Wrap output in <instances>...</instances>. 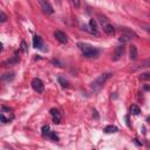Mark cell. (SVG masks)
Returning <instances> with one entry per match:
<instances>
[{
	"label": "cell",
	"mask_w": 150,
	"mask_h": 150,
	"mask_svg": "<svg viewBox=\"0 0 150 150\" xmlns=\"http://www.w3.org/2000/svg\"><path fill=\"white\" fill-rule=\"evenodd\" d=\"M111 76V73H103V74H101L100 76H97L93 82H91V84H90V87H91V89L93 90H100L103 86H104V83L107 82V80L109 79Z\"/></svg>",
	"instance_id": "6da1fadb"
},
{
	"label": "cell",
	"mask_w": 150,
	"mask_h": 150,
	"mask_svg": "<svg viewBox=\"0 0 150 150\" xmlns=\"http://www.w3.org/2000/svg\"><path fill=\"white\" fill-rule=\"evenodd\" d=\"M79 46L83 53V56L86 57H96L98 55V50L88 43H79Z\"/></svg>",
	"instance_id": "7a4b0ae2"
},
{
	"label": "cell",
	"mask_w": 150,
	"mask_h": 150,
	"mask_svg": "<svg viewBox=\"0 0 150 150\" xmlns=\"http://www.w3.org/2000/svg\"><path fill=\"white\" fill-rule=\"evenodd\" d=\"M32 88L36 91V93H42L45 90V86H43V82L39 79V77H34L32 80Z\"/></svg>",
	"instance_id": "3957f363"
},
{
	"label": "cell",
	"mask_w": 150,
	"mask_h": 150,
	"mask_svg": "<svg viewBox=\"0 0 150 150\" xmlns=\"http://www.w3.org/2000/svg\"><path fill=\"white\" fill-rule=\"evenodd\" d=\"M38 1H39L40 6H41V8L43 9L45 13H47V14H53L54 13L53 6L50 5V2L48 0H38Z\"/></svg>",
	"instance_id": "277c9868"
},
{
	"label": "cell",
	"mask_w": 150,
	"mask_h": 150,
	"mask_svg": "<svg viewBox=\"0 0 150 150\" xmlns=\"http://www.w3.org/2000/svg\"><path fill=\"white\" fill-rule=\"evenodd\" d=\"M54 36H55V39H56L59 42H61V43H67V41H68L67 35H66L62 30H55V32H54Z\"/></svg>",
	"instance_id": "5b68a950"
},
{
	"label": "cell",
	"mask_w": 150,
	"mask_h": 150,
	"mask_svg": "<svg viewBox=\"0 0 150 150\" xmlns=\"http://www.w3.org/2000/svg\"><path fill=\"white\" fill-rule=\"evenodd\" d=\"M120 32H121L123 35H127V36H129V38H134V39L137 38V34H136L132 29H130V28H128V27H121V28H120Z\"/></svg>",
	"instance_id": "8992f818"
},
{
	"label": "cell",
	"mask_w": 150,
	"mask_h": 150,
	"mask_svg": "<svg viewBox=\"0 0 150 150\" xmlns=\"http://www.w3.org/2000/svg\"><path fill=\"white\" fill-rule=\"evenodd\" d=\"M33 46H34V48H39V49L46 50V48H43L45 45H43V42H42V39H41L40 36H38V35H35V36L33 38Z\"/></svg>",
	"instance_id": "52a82bcc"
},
{
	"label": "cell",
	"mask_w": 150,
	"mask_h": 150,
	"mask_svg": "<svg viewBox=\"0 0 150 150\" xmlns=\"http://www.w3.org/2000/svg\"><path fill=\"white\" fill-rule=\"evenodd\" d=\"M50 115H52V117H53V121H54V123H60V121H61V112L56 109V108H52L50 109Z\"/></svg>",
	"instance_id": "ba28073f"
},
{
	"label": "cell",
	"mask_w": 150,
	"mask_h": 150,
	"mask_svg": "<svg viewBox=\"0 0 150 150\" xmlns=\"http://www.w3.org/2000/svg\"><path fill=\"white\" fill-rule=\"evenodd\" d=\"M123 52H124V45H120V46H117L116 49H115V54H114L112 60H114V61L120 60L121 56L123 55Z\"/></svg>",
	"instance_id": "9c48e42d"
},
{
	"label": "cell",
	"mask_w": 150,
	"mask_h": 150,
	"mask_svg": "<svg viewBox=\"0 0 150 150\" xmlns=\"http://www.w3.org/2000/svg\"><path fill=\"white\" fill-rule=\"evenodd\" d=\"M148 67H150V57H148L146 60H144V61L139 62L138 64H136L135 67H132V68H131V70H139V69L148 68Z\"/></svg>",
	"instance_id": "30bf717a"
},
{
	"label": "cell",
	"mask_w": 150,
	"mask_h": 150,
	"mask_svg": "<svg viewBox=\"0 0 150 150\" xmlns=\"http://www.w3.org/2000/svg\"><path fill=\"white\" fill-rule=\"evenodd\" d=\"M19 61H20V57H19V56H16V55H14L13 57H11V59H8V60L4 61V62H2V66H4V67H9V66L16 64Z\"/></svg>",
	"instance_id": "8fae6325"
},
{
	"label": "cell",
	"mask_w": 150,
	"mask_h": 150,
	"mask_svg": "<svg viewBox=\"0 0 150 150\" xmlns=\"http://www.w3.org/2000/svg\"><path fill=\"white\" fill-rule=\"evenodd\" d=\"M102 26H103V30H104L108 35H112V34L115 33V28H114V26L110 25L109 22H105V23L102 25Z\"/></svg>",
	"instance_id": "7c38bea8"
},
{
	"label": "cell",
	"mask_w": 150,
	"mask_h": 150,
	"mask_svg": "<svg viewBox=\"0 0 150 150\" xmlns=\"http://www.w3.org/2000/svg\"><path fill=\"white\" fill-rule=\"evenodd\" d=\"M129 57L130 60H136L137 59V47L135 45H131L130 46V49H129Z\"/></svg>",
	"instance_id": "4fadbf2b"
},
{
	"label": "cell",
	"mask_w": 150,
	"mask_h": 150,
	"mask_svg": "<svg viewBox=\"0 0 150 150\" xmlns=\"http://www.w3.org/2000/svg\"><path fill=\"white\" fill-rule=\"evenodd\" d=\"M89 26H90V33L97 35V34H98V33H97V25H96V21H95L94 19H91V20L89 21Z\"/></svg>",
	"instance_id": "5bb4252c"
},
{
	"label": "cell",
	"mask_w": 150,
	"mask_h": 150,
	"mask_svg": "<svg viewBox=\"0 0 150 150\" xmlns=\"http://www.w3.org/2000/svg\"><path fill=\"white\" fill-rule=\"evenodd\" d=\"M13 79H14V73H6V74H4V75L1 76V80L5 81V82H9V81H12Z\"/></svg>",
	"instance_id": "9a60e30c"
},
{
	"label": "cell",
	"mask_w": 150,
	"mask_h": 150,
	"mask_svg": "<svg viewBox=\"0 0 150 150\" xmlns=\"http://www.w3.org/2000/svg\"><path fill=\"white\" fill-rule=\"evenodd\" d=\"M118 131V128L116 125H107L104 128V132L107 134H112V132H117Z\"/></svg>",
	"instance_id": "2e32d148"
},
{
	"label": "cell",
	"mask_w": 150,
	"mask_h": 150,
	"mask_svg": "<svg viewBox=\"0 0 150 150\" xmlns=\"http://www.w3.org/2000/svg\"><path fill=\"white\" fill-rule=\"evenodd\" d=\"M41 131H42V136H43V137H47V138L49 137V135H50V132H52L49 125H43L42 129H41Z\"/></svg>",
	"instance_id": "e0dca14e"
},
{
	"label": "cell",
	"mask_w": 150,
	"mask_h": 150,
	"mask_svg": "<svg viewBox=\"0 0 150 150\" xmlns=\"http://www.w3.org/2000/svg\"><path fill=\"white\" fill-rule=\"evenodd\" d=\"M57 80H59V83H60V84H61L63 88H68V87H69V83H68V81H67L64 77L59 76V79H57Z\"/></svg>",
	"instance_id": "ac0fdd59"
},
{
	"label": "cell",
	"mask_w": 150,
	"mask_h": 150,
	"mask_svg": "<svg viewBox=\"0 0 150 150\" xmlns=\"http://www.w3.org/2000/svg\"><path fill=\"white\" fill-rule=\"evenodd\" d=\"M130 111H131V114H132V115H138V114L141 112V109H139V107H138V105L132 104V105L130 107Z\"/></svg>",
	"instance_id": "d6986e66"
},
{
	"label": "cell",
	"mask_w": 150,
	"mask_h": 150,
	"mask_svg": "<svg viewBox=\"0 0 150 150\" xmlns=\"http://www.w3.org/2000/svg\"><path fill=\"white\" fill-rule=\"evenodd\" d=\"M139 79L141 80H144V81H150V73H143L139 75Z\"/></svg>",
	"instance_id": "ffe728a7"
},
{
	"label": "cell",
	"mask_w": 150,
	"mask_h": 150,
	"mask_svg": "<svg viewBox=\"0 0 150 150\" xmlns=\"http://www.w3.org/2000/svg\"><path fill=\"white\" fill-rule=\"evenodd\" d=\"M48 138H50V139H53L54 142H57L59 141V137H57V135L52 130V132H50V135H49V137Z\"/></svg>",
	"instance_id": "44dd1931"
},
{
	"label": "cell",
	"mask_w": 150,
	"mask_h": 150,
	"mask_svg": "<svg viewBox=\"0 0 150 150\" xmlns=\"http://www.w3.org/2000/svg\"><path fill=\"white\" fill-rule=\"evenodd\" d=\"M70 2H71V5H73L75 8H79L80 5H81V0H70Z\"/></svg>",
	"instance_id": "7402d4cb"
},
{
	"label": "cell",
	"mask_w": 150,
	"mask_h": 150,
	"mask_svg": "<svg viewBox=\"0 0 150 150\" xmlns=\"http://www.w3.org/2000/svg\"><path fill=\"white\" fill-rule=\"evenodd\" d=\"M21 50L23 53H28V49H27V45L25 41H21Z\"/></svg>",
	"instance_id": "603a6c76"
},
{
	"label": "cell",
	"mask_w": 150,
	"mask_h": 150,
	"mask_svg": "<svg viewBox=\"0 0 150 150\" xmlns=\"http://www.w3.org/2000/svg\"><path fill=\"white\" fill-rule=\"evenodd\" d=\"M6 20H7V16H6V14L1 11V12H0V21H1V22H5Z\"/></svg>",
	"instance_id": "cb8c5ba5"
},
{
	"label": "cell",
	"mask_w": 150,
	"mask_h": 150,
	"mask_svg": "<svg viewBox=\"0 0 150 150\" xmlns=\"http://www.w3.org/2000/svg\"><path fill=\"white\" fill-rule=\"evenodd\" d=\"M141 27H143V29H144L145 32L150 33V26H149V25H146V23H141Z\"/></svg>",
	"instance_id": "d4e9b609"
},
{
	"label": "cell",
	"mask_w": 150,
	"mask_h": 150,
	"mask_svg": "<svg viewBox=\"0 0 150 150\" xmlns=\"http://www.w3.org/2000/svg\"><path fill=\"white\" fill-rule=\"evenodd\" d=\"M53 63H55V64H60V67H61V63H60V62H59L57 60H55V59L53 60Z\"/></svg>",
	"instance_id": "484cf974"
},
{
	"label": "cell",
	"mask_w": 150,
	"mask_h": 150,
	"mask_svg": "<svg viewBox=\"0 0 150 150\" xmlns=\"http://www.w3.org/2000/svg\"><path fill=\"white\" fill-rule=\"evenodd\" d=\"M94 116H95V118H98V115H97V111L96 110H94V114H93Z\"/></svg>",
	"instance_id": "4316f807"
},
{
	"label": "cell",
	"mask_w": 150,
	"mask_h": 150,
	"mask_svg": "<svg viewBox=\"0 0 150 150\" xmlns=\"http://www.w3.org/2000/svg\"><path fill=\"white\" fill-rule=\"evenodd\" d=\"M146 121H148V122H149V123H150V116H149V117H148V118H146Z\"/></svg>",
	"instance_id": "83f0119b"
}]
</instances>
